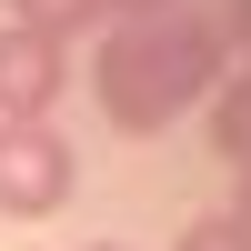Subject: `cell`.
<instances>
[{
	"label": "cell",
	"mask_w": 251,
	"mask_h": 251,
	"mask_svg": "<svg viewBox=\"0 0 251 251\" xmlns=\"http://www.w3.org/2000/svg\"><path fill=\"white\" fill-rule=\"evenodd\" d=\"M221 80V30L191 10H161V20H111L100 30V60H91V91H100V121L131 141L171 131L191 100H211Z\"/></svg>",
	"instance_id": "obj_1"
},
{
	"label": "cell",
	"mask_w": 251,
	"mask_h": 251,
	"mask_svg": "<svg viewBox=\"0 0 251 251\" xmlns=\"http://www.w3.org/2000/svg\"><path fill=\"white\" fill-rule=\"evenodd\" d=\"M80 191V161L50 121H0V221H50Z\"/></svg>",
	"instance_id": "obj_2"
},
{
	"label": "cell",
	"mask_w": 251,
	"mask_h": 251,
	"mask_svg": "<svg viewBox=\"0 0 251 251\" xmlns=\"http://www.w3.org/2000/svg\"><path fill=\"white\" fill-rule=\"evenodd\" d=\"M71 91V40H40L0 20V121H50Z\"/></svg>",
	"instance_id": "obj_3"
},
{
	"label": "cell",
	"mask_w": 251,
	"mask_h": 251,
	"mask_svg": "<svg viewBox=\"0 0 251 251\" xmlns=\"http://www.w3.org/2000/svg\"><path fill=\"white\" fill-rule=\"evenodd\" d=\"M201 111H211V151L231 161V171H251V60L211 80V100H201Z\"/></svg>",
	"instance_id": "obj_4"
},
{
	"label": "cell",
	"mask_w": 251,
	"mask_h": 251,
	"mask_svg": "<svg viewBox=\"0 0 251 251\" xmlns=\"http://www.w3.org/2000/svg\"><path fill=\"white\" fill-rule=\"evenodd\" d=\"M0 20L10 30H40V40H80L100 20V0H0Z\"/></svg>",
	"instance_id": "obj_5"
},
{
	"label": "cell",
	"mask_w": 251,
	"mask_h": 251,
	"mask_svg": "<svg viewBox=\"0 0 251 251\" xmlns=\"http://www.w3.org/2000/svg\"><path fill=\"white\" fill-rule=\"evenodd\" d=\"M171 251H251V231H241L231 211H211V221H191V231H181Z\"/></svg>",
	"instance_id": "obj_6"
},
{
	"label": "cell",
	"mask_w": 251,
	"mask_h": 251,
	"mask_svg": "<svg viewBox=\"0 0 251 251\" xmlns=\"http://www.w3.org/2000/svg\"><path fill=\"white\" fill-rule=\"evenodd\" d=\"M111 20H161V10H181V0H100Z\"/></svg>",
	"instance_id": "obj_7"
},
{
	"label": "cell",
	"mask_w": 251,
	"mask_h": 251,
	"mask_svg": "<svg viewBox=\"0 0 251 251\" xmlns=\"http://www.w3.org/2000/svg\"><path fill=\"white\" fill-rule=\"evenodd\" d=\"M231 40H241V50H251V0H231Z\"/></svg>",
	"instance_id": "obj_8"
},
{
	"label": "cell",
	"mask_w": 251,
	"mask_h": 251,
	"mask_svg": "<svg viewBox=\"0 0 251 251\" xmlns=\"http://www.w3.org/2000/svg\"><path fill=\"white\" fill-rule=\"evenodd\" d=\"M231 221H241V231H251V171H241V201H231Z\"/></svg>",
	"instance_id": "obj_9"
},
{
	"label": "cell",
	"mask_w": 251,
	"mask_h": 251,
	"mask_svg": "<svg viewBox=\"0 0 251 251\" xmlns=\"http://www.w3.org/2000/svg\"><path fill=\"white\" fill-rule=\"evenodd\" d=\"M80 251H131V241H80Z\"/></svg>",
	"instance_id": "obj_10"
}]
</instances>
